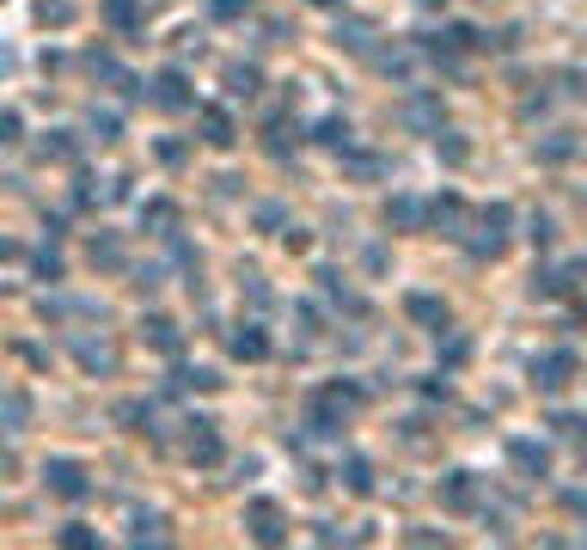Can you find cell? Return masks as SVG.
Masks as SVG:
<instances>
[{
  "label": "cell",
  "mask_w": 587,
  "mask_h": 550,
  "mask_svg": "<svg viewBox=\"0 0 587 550\" xmlns=\"http://www.w3.org/2000/svg\"><path fill=\"white\" fill-rule=\"evenodd\" d=\"M551 428L563 434V441H587V422H582V416H569V410H563V416H551Z\"/></svg>",
  "instance_id": "f1b7e54d"
},
{
  "label": "cell",
  "mask_w": 587,
  "mask_h": 550,
  "mask_svg": "<svg viewBox=\"0 0 587 550\" xmlns=\"http://www.w3.org/2000/svg\"><path fill=\"white\" fill-rule=\"evenodd\" d=\"M416 6H441V0H416Z\"/></svg>",
  "instance_id": "60d3db41"
},
{
  "label": "cell",
  "mask_w": 587,
  "mask_h": 550,
  "mask_svg": "<svg viewBox=\"0 0 587 550\" xmlns=\"http://www.w3.org/2000/svg\"><path fill=\"white\" fill-rule=\"evenodd\" d=\"M160 526H166V520H135V545H166Z\"/></svg>",
  "instance_id": "f546056e"
},
{
  "label": "cell",
  "mask_w": 587,
  "mask_h": 550,
  "mask_svg": "<svg viewBox=\"0 0 587 550\" xmlns=\"http://www.w3.org/2000/svg\"><path fill=\"white\" fill-rule=\"evenodd\" d=\"M227 92H233V99H251V92H257V68H251V62H233V68H227Z\"/></svg>",
  "instance_id": "ac0fdd59"
},
{
  "label": "cell",
  "mask_w": 587,
  "mask_h": 550,
  "mask_svg": "<svg viewBox=\"0 0 587 550\" xmlns=\"http://www.w3.org/2000/svg\"><path fill=\"white\" fill-rule=\"evenodd\" d=\"M73 355H80L86 374H110V367H117V348L110 343H73Z\"/></svg>",
  "instance_id": "2e32d148"
},
{
  "label": "cell",
  "mask_w": 587,
  "mask_h": 550,
  "mask_svg": "<svg viewBox=\"0 0 587 550\" xmlns=\"http://www.w3.org/2000/svg\"><path fill=\"white\" fill-rule=\"evenodd\" d=\"M312 141H324V147H349V123H343V116H324Z\"/></svg>",
  "instance_id": "484cf974"
},
{
  "label": "cell",
  "mask_w": 587,
  "mask_h": 550,
  "mask_svg": "<svg viewBox=\"0 0 587 550\" xmlns=\"http://www.w3.org/2000/svg\"><path fill=\"white\" fill-rule=\"evenodd\" d=\"M43 483H49V495H62V502H86V495H92L86 465H73V459H49V465H43Z\"/></svg>",
  "instance_id": "7a4b0ae2"
},
{
  "label": "cell",
  "mask_w": 587,
  "mask_h": 550,
  "mask_svg": "<svg viewBox=\"0 0 587 550\" xmlns=\"http://www.w3.org/2000/svg\"><path fill=\"white\" fill-rule=\"evenodd\" d=\"M117 422H123V428H141V434H147V428H153V404L129 398V404H117Z\"/></svg>",
  "instance_id": "e0dca14e"
},
{
  "label": "cell",
  "mask_w": 587,
  "mask_h": 550,
  "mask_svg": "<svg viewBox=\"0 0 587 550\" xmlns=\"http://www.w3.org/2000/svg\"><path fill=\"white\" fill-rule=\"evenodd\" d=\"M563 502H569V514H582V520H587V495H582V489H575V495H563Z\"/></svg>",
  "instance_id": "8d00e7d4"
},
{
  "label": "cell",
  "mask_w": 587,
  "mask_h": 550,
  "mask_svg": "<svg viewBox=\"0 0 587 550\" xmlns=\"http://www.w3.org/2000/svg\"><path fill=\"white\" fill-rule=\"evenodd\" d=\"M343 483L355 489V495H367V489H374V465H367V459H349V465H343Z\"/></svg>",
  "instance_id": "44dd1931"
},
{
  "label": "cell",
  "mask_w": 587,
  "mask_h": 550,
  "mask_svg": "<svg viewBox=\"0 0 587 550\" xmlns=\"http://www.w3.org/2000/svg\"><path fill=\"white\" fill-rule=\"evenodd\" d=\"M245 526H251L257 545H281V538H288V514H281L276 502H251V508H245Z\"/></svg>",
  "instance_id": "8992f818"
},
{
  "label": "cell",
  "mask_w": 587,
  "mask_h": 550,
  "mask_svg": "<svg viewBox=\"0 0 587 550\" xmlns=\"http://www.w3.org/2000/svg\"><path fill=\"white\" fill-rule=\"evenodd\" d=\"M0 141H19V116L13 110H0Z\"/></svg>",
  "instance_id": "d590c367"
},
{
  "label": "cell",
  "mask_w": 587,
  "mask_h": 550,
  "mask_svg": "<svg viewBox=\"0 0 587 550\" xmlns=\"http://www.w3.org/2000/svg\"><path fill=\"white\" fill-rule=\"evenodd\" d=\"M233 355H239V361H263V355H270V337H263L257 324H239V331H233Z\"/></svg>",
  "instance_id": "9a60e30c"
},
{
  "label": "cell",
  "mask_w": 587,
  "mask_h": 550,
  "mask_svg": "<svg viewBox=\"0 0 587 550\" xmlns=\"http://www.w3.org/2000/svg\"><path fill=\"white\" fill-rule=\"evenodd\" d=\"M73 13H80V0H37V19L43 25H73Z\"/></svg>",
  "instance_id": "d6986e66"
},
{
  "label": "cell",
  "mask_w": 587,
  "mask_h": 550,
  "mask_svg": "<svg viewBox=\"0 0 587 550\" xmlns=\"http://www.w3.org/2000/svg\"><path fill=\"white\" fill-rule=\"evenodd\" d=\"M404 123H416V129H441V104H428V99L404 104Z\"/></svg>",
  "instance_id": "ffe728a7"
},
{
  "label": "cell",
  "mask_w": 587,
  "mask_h": 550,
  "mask_svg": "<svg viewBox=\"0 0 587 550\" xmlns=\"http://www.w3.org/2000/svg\"><path fill=\"white\" fill-rule=\"evenodd\" d=\"M404 312H410L416 324H428V331H447V306H441L435 294H410V300H404Z\"/></svg>",
  "instance_id": "4fadbf2b"
},
{
  "label": "cell",
  "mask_w": 587,
  "mask_h": 550,
  "mask_svg": "<svg viewBox=\"0 0 587 550\" xmlns=\"http://www.w3.org/2000/svg\"><path fill=\"white\" fill-rule=\"evenodd\" d=\"M582 324H587V306H582Z\"/></svg>",
  "instance_id": "b9f144b4"
},
{
  "label": "cell",
  "mask_w": 587,
  "mask_h": 550,
  "mask_svg": "<svg viewBox=\"0 0 587 550\" xmlns=\"http://www.w3.org/2000/svg\"><path fill=\"white\" fill-rule=\"evenodd\" d=\"M141 220H147V227H160V233H172V227H177V208L172 202H147V208H141Z\"/></svg>",
  "instance_id": "cb8c5ba5"
},
{
  "label": "cell",
  "mask_w": 587,
  "mask_h": 550,
  "mask_svg": "<svg viewBox=\"0 0 587 550\" xmlns=\"http://www.w3.org/2000/svg\"><path fill=\"white\" fill-rule=\"evenodd\" d=\"M385 227L416 233V227H422V202H410V196H392V202H385Z\"/></svg>",
  "instance_id": "5bb4252c"
},
{
  "label": "cell",
  "mask_w": 587,
  "mask_h": 550,
  "mask_svg": "<svg viewBox=\"0 0 587 550\" xmlns=\"http://www.w3.org/2000/svg\"><path fill=\"white\" fill-rule=\"evenodd\" d=\"M312 6H331V13H337V6H343V0H312Z\"/></svg>",
  "instance_id": "ab89813d"
},
{
  "label": "cell",
  "mask_w": 587,
  "mask_h": 550,
  "mask_svg": "<svg viewBox=\"0 0 587 550\" xmlns=\"http://www.w3.org/2000/svg\"><path fill=\"white\" fill-rule=\"evenodd\" d=\"M435 147H441V159H447V166H465V159H471V147H465V141L453 135V129H447V135L435 129Z\"/></svg>",
  "instance_id": "603a6c76"
},
{
  "label": "cell",
  "mask_w": 587,
  "mask_h": 550,
  "mask_svg": "<svg viewBox=\"0 0 587 550\" xmlns=\"http://www.w3.org/2000/svg\"><path fill=\"white\" fill-rule=\"evenodd\" d=\"M147 99H153V110H190V104H196V92H190L184 68H166V73H153Z\"/></svg>",
  "instance_id": "277c9868"
},
{
  "label": "cell",
  "mask_w": 587,
  "mask_h": 550,
  "mask_svg": "<svg viewBox=\"0 0 587 550\" xmlns=\"http://www.w3.org/2000/svg\"><path fill=\"white\" fill-rule=\"evenodd\" d=\"M251 13V0H214V19H245Z\"/></svg>",
  "instance_id": "d6a6232c"
},
{
  "label": "cell",
  "mask_w": 587,
  "mask_h": 550,
  "mask_svg": "<svg viewBox=\"0 0 587 550\" xmlns=\"http://www.w3.org/2000/svg\"><path fill=\"white\" fill-rule=\"evenodd\" d=\"M13 465H19V459H13V452L0 447V477H13Z\"/></svg>",
  "instance_id": "74e56055"
},
{
  "label": "cell",
  "mask_w": 587,
  "mask_h": 550,
  "mask_svg": "<svg viewBox=\"0 0 587 550\" xmlns=\"http://www.w3.org/2000/svg\"><path fill=\"white\" fill-rule=\"evenodd\" d=\"M441 508H447V514H471V508H478V477H471V471H447V477H441Z\"/></svg>",
  "instance_id": "52a82bcc"
},
{
  "label": "cell",
  "mask_w": 587,
  "mask_h": 550,
  "mask_svg": "<svg viewBox=\"0 0 587 550\" xmlns=\"http://www.w3.org/2000/svg\"><path fill=\"white\" fill-rule=\"evenodd\" d=\"M25 416H31V404H25L19 391H6V398H0V422H13V428H19Z\"/></svg>",
  "instance_id": "83f0119b"
},
{
  "label": "cell",
  "mask_w": 587,
  "mask_h": 550,
  "mask_svg": "<svg viewBox=\"0 0 587 550\" xmlns=\"http://www.w3.org/2000/svg\"><path fill=\"white\" fill-rule=\"evenodd\" d=\"M37 275H43V281H62V257H56V251H43V257H37Z\"/></svg>",
  "instance_id": "836d02e7"
},
{
  "label": "cell",
  "mask_w": 587,
  "mask_h": 550,
  "mask_svg": "<svg viewBox=\"0 0 587 550\" xmlns=\"http://www.w3.org/2000/svg\"><path fill=\"white\" fill-rule=\"evenodd\" d=\"M508 459H514L520 477H545L551 471V452L539 447V441H508Z\"/></svg>",
  "instance_id": "ba28073f"
},
{
  "label": "cell",
  "mask_w": 587,
  "mask_h": 550,
  "mask_svg": "<svg viewBox=\"0 0 587 550\" xmlns=\"http://www.w3.org/2000/svg\"><path fill=\"white\" fill-rule=\"evenodd\" d=\"M141 337H147V348H160V355H177V348H184L177 324H172V318H160V312H153V318H141Z\"/></svg>",
  "instance_id": "30bf717a"
},
{
  "label": "cell",
  "mask_w": 587,
  "mask_h": 550,
  "mask_svg": "<svg viewBox=\"0 0 587 550\" xmlns=\"http://www.w3.org/2000/svg\"><path fill=\"white\" fill-rule=\"evenodd\" d=\"M92 129H99V141H117V135H123V123H117L110 110H104V116H99V110H92Z\"/></svg>",
  "instance_id": "1f68e13d"
},
{
  "label": "cell",
  "mask_w": 587,
  "mask_h": 550,
  "mask_svg": "<svg viewBox=\"0 0 587 550\" xmlns=\"http://www.w3.org/2000/svg\"><path fill=\"white\" fill-rule=\"evenodd\" d=\"M575 374H582L575 348H551V355H539V361H532V379H539V391H563V385H569Z\"/></svg>",
  "instance_id": "3957f363"
},
{
  "label": "cell",
  "mask_w": 587,
  "mask_h": 550,
  "mask_svg": "<svg viewBox=\"0 0 587 550\" xmlns=\"http://www.w3.org/2000/svg\"><path fill=\"white\" fill-rule=\"evenodd\" d=\"M539 153H545V159H569V153H575V141H569V135H557V141H545Z\"/></svg>",
  "instance_id": "e575fe53"
},
{
  "label": "cell",
  "mask_w": 587,
  "mask_h": 550,
  "mask_svg": "<svg viewBox=\"0 0 587 550\" xmlns=\"http://www.w3.org/2000/svg\"><path fill=\"white\" fill-rule=\"evenodd\" d=\"M92 263H99V270H123V245L110 239V233H104V239H92Z\"/></svg>",
  "instance_id": "7402d4cb"
},
{
  "label": "cell",
  "mask_w": 587,
  "mask_h": 550,
  "mask_svg": "<svg viewBox=\"0 0 587 550\" xmlns=\"http://www.w3.org/2000/svg\"><path fill=\"white\" fill-rule=\"evenodd\" d=\"M196 123H203V141L208 147H233V116H227V110H220V104H203V110H196Z\"/></svg>",
  "instance_id": "9c48e42d"
},
{
  "label": "cell",
  "mask_w": 587,
  "mask_h": 550,
  "mask_svg": "<svg viewBox=\"0 0 587 550\" xmlns=\"http://www.w3.org/2000/svg\"><path fill=\"white\" fill-rule=\"evenodd\" d=\"M6 257H19V245H13V239H0V263H6Z\"/></svg>",
  "instance_id": "f35d334b"
},
{
  "label": "cell",
  "mask_w": 587,
  "mask_h": 550,
  "mask_svg": "<svg viewBox=\"0 0 587 550\" xmlns=\"http://www.w3.org/2000/svg\"><path fill=\"white\" fill-rule=\"evenodd\" d=\"M104 13H110V25L117 31H135L141 19H135V0H104Z\"/></svg>",
  "instance_id": "d4e9b609"
},
{
  "label": "cell",
  "mask_w": 587,
  "mask_h": 550,
  "mask_svg": "<svg viewBox=\"0 0 587 550\" xmlns=\"http://www.w3.org/2000/svg\"><path fill=\"white\" fill-rule=\"evenodd\" d=\"M62 545L68 550H99V532H92V526H62Z\"/></svg>",
  "instance_id": "4316f807"
},
{
  "label": "cell",
  "mask_w": 587,
  "mask_h": 550,
  "mask_svg": "<svg viewBox=\"0 0 587 550\" xmlns=\"http://www.w3.org/2000/svg\"><path fill=\"white\" fill-rule=\"evenodd\" d=\"M349 172H361V177H380V172H385V159H374V153H349Z\"/></svg>",
  "instance_id": "4dcf8cb0"
},
{
  "label": "cell",
  "mask_w": 587,
  "mask_h": 550,
  "mask_svg": "<svg viewBox=\"0 0 587 550\" xmlns=\"http://www.w3.org/2000/svg\"><path fill=\"white\" fill-rule=\"evenodd\" d=\"M190 459H196V465H220V434H214V422H190Z\"/></svg>",
  "instance_id": "8fae6325"
},
{
  "label": "cell",
  "mask_w": 587,
  "mask_h": 550,
  "mask_svg": "<svg viewBox=\"0 0 587 550\" xmlns=\"http://www.w3.org/2000/svg\"><path fill=\"white\" fill-rule=\"evenodd\" d=\"M422 227H435V233H441V239H465V202H459V196H435V202L422 208Z\"/></svg>",
  "instance_id": "5b68a950"
},
{
  "label": "cell",
  "mask_w": 587,
  "mask_h": 550,
  "mask_svg": "<svg viewBox=\"0 0 587 550\" xmlns=\"http://www.w3.org/2000/svg\"><path fill=\"white\" fill-rule=\"evenodd\" d=\"M508 227H514V208L508 202H489L484 214H478V233H471V257H502L508 251Z\"/></svg>",
  "instance_id": "6da1fadb"
},
{
  "label": "cell",
  "mask_w": 587,
  "mask_h": 550,
  "mask_svg": "<svg viewBox=\"0 0 587 550\" xmlns=\"http://www.w3.org/2000/svg\"><path fill=\"white\" fill-rule=\"evenodd\" d=\"M337 49H349V56H374V25H367V19L337 25Z\"/></svg>",
  "instance_id": "7c38bea8"
}]
</instances>
